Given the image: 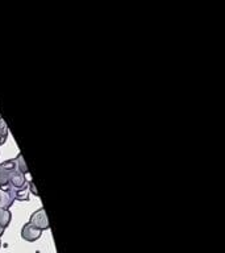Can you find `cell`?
Wrapping results in <instances>:
<instances>
[{"mask_svg": "<svg viewBox=\"0 0 225 253\" xmlns=\"http://www.w3.org/2000/svg\"><path fill=\"white\" fill-rule=\"evenodd\" d=\"M17 165H16L15 158L8 160L0 164V187H5L8 182L12 178V175L17 171Z\"/></svg>", "mask_w": 225, "mask_h": 253, "instance_id": "obj_1", "label": "cell"}, {"mask_svg": "<svg viewBox=\"0 0 225 253\" xmlns=\"http://www.w3.org/2000/svg\"><path fill=\"white\" fill-rule=\"evenodd\" d=\"M32 225H35L36 228L41 229V231H45V229L50 228V224H49V220H47L46 211L43 207L38 209L37 211L32 213L31 220H29Z\"/></svg>", "mask_w": 225, "mask_h": 253, "instance_id": "obj_2", "label": "cell"}, {"mask_svg": "<svg viewBox=\"0 0 225 253\" xmlns=\"http://www.w3.org/2000/svg\"><path fill=\"white\" fill-rule=\"evenodd\" d=\"M41 235H42V231L36 228L35 225H32L29 221L27 224H24L23 229H21V237L28 243H33V241L38 240Z\"/></svg>", "mask_w": 225, "mask_h": 253, "instance_id": "obj_3", "label": "cell"}, {"mask_svg": "<svg viewBox=\"0 0 225 253\" xmlns=\"http://www.w3.org/2000/svg\"><path fill=\"white\" fill-rule=\"evenodd\" d=\"M15 195L8 187H0V209L9 210L13 202H15Z\"/></svg>", "mask_w": 225, "mask_h": 253, "instance_id": "obj_4", "label": "cell"}, {"mask_svg": "<svg viewBox=\"0 0 225 253\" xmlns=\"http://www.w3.org/2000/svg\"><path fill=\"white\" fill-rule=\"evenodd\" d=\"M12 220V213L9 210L0 209V228L5 229Z\"/></svg>", "mask_w": 225, "mask_h": 253, "instance_id": "obj_5", "label": "cell"}, {"mask_svg": "<svg viewBox=\"0 0 225 253\" xmlns=\"http://www.w3.org/2000/svg\"><path fill=\"white\" fill-rule=\"evenodd\" d=\"M8 133H9V130H8L7 123L4 122L3 118H1V115H0V146L5 144L8 138Z\"/></svg>", "mask_w": 225, "mask_h": 253, "instance_id": "obj_6", "label": "cell"}, {"mask_svg": "<svg viewBox=\"0 0 225 253\" xmlns=\"http://www.w3.org/2000/svg\"><path fill=\"white\" fill-rule=\"evenodd\" d=\"M15 161H16V165H17V169H19L20 171L24 174V175L29 174V170H28V166H27V164H25V160L23 158V154L21 153L17 154L15 158Z\"/></svg>", "mask_w": 225, "mask_h": 253, "instance_id": "obj_7", "label": "cell"}, {"mask_svg": "<svg viewBox=\"0 0 225 253\" xmlns=\"http://www.w3.org/2000/svg\"><path fill=\"white\" fill-rule=\"evenodd\" d=\"M29 191H32V193L35 194L36 197H38V191L36 190V186L35 183H33V181H29Z\"/></svg>", "mask_w": 225, "mask_h": 253, "instance_id": "obj_8", "label": "cell"}, {"mask_svg": "<svg viewBox=\"0 0 225 253\" xmlns=\"http://www.w3.org/2000/svg\"><path fill=\"white\" fill-rule=\"evenodd\" d=\"M3 233H4V229L0 228V239H1V236H3ZM0 248H1V240H0Z\"/></svg>", "mask_w": 225, "mask_h": 253, "instance_id": "obj_9", "label": "cell"}]
</instances>
